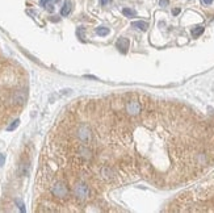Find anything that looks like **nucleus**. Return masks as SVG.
<instances>
[{
  "mask_svg": "<svg viewBox=\"0 0 214 213\" xmlns=\"http://www.w3.org/2000/svg\"><path fill=\"white\" fill-rule=\"evenodd\" d=\"M129 46H130V42H129V40L125 37H121V38H118V41L116 42V47L118 50H120L121 53H127V49H129Z\"/></svg>",
  "mask_w": 214,
  "mask_h": 213,
  "instance_id": "39448f33",
  "label": "nucleus"
},
{
  "mask_svg": "<svg viewBox=\"0 0 214 213\" xmlns=\"http://www.w3.org/2000/svg\"><path fill=\"white\" fill-rule=\"evenodd\" d=\"M58 1H59V0H41V4L45 7V4H46V3H58Z\"/></svg>",
  "mask_w": 214,
  "mask_h": 213,
  "instance_id": "ddd939ff",
  "label": "nucleus"
},
{
  "mask_svg": "<svg viewBox=\"0 0 214 213\" xmlns=\"http://www.w3.org/2000/svg\"><path fill=\"white\" fill-rule=\"evenodd\" d=\"M18 124H20V120H15V121L7 128V130H8V132H12V130H15V129L18 126Z\"/></svg>",
  "mask_w": 214,
  "mask_h": 213,
  "instance_id": "9b49d317",
  "label": "nucleus"
},
{
  "mask_svg": "<svg viewBox=\"0 0 214 213\" xmlns=\"http://www.w3.org/2000/svg\"><path fill=\"white\" fill-rule=\"evenodd\" d=\"M72 195L78 201H84L88 199L89 196V187L88 184L83 183V182H78L72 187Z\"/></svg>",
  "mask_w": 214,
  "mask_h": 213,
  "instance_id": "f03ea898",
  "label": "nucleus"
},
{
  "mask_svg": "<svg viewBox=\"0 0 214 213\" xmlns=\"http://www.w3.org/2000/svg\"><path fill=\"white\" fill-rule=\"evenodd\" d=\"M16 203H17V205H18V208H20V211H21V212H25V205L22 204L20 200H16Z\"/></svg>",
  "mask_w": 214,
  "mask_h": 213,
  "instance_id": "f8f14e48",
  "label": "nucleus"
},
{
  "mask_svg": "<svg viewBox=\"0 0 214 213\" xmlns=\"http://www.w3.org/2000/svg\"><path fill=\"white\" fill-rule=\"evenodd\" d=\"M168 3H170V0H160V1H159V4H160V7H167Z\"/></svg>",
  "mask_w": 214,
  "mask_h": 213,
  "instance_id": "4468645a",
  "label": "nucleus"
},
{
  "mask_svg": "<svg viewBox=\"0 0 214 213\" xmlns=\"http://www.w3.org/2000/svg\"><path fill=\"white\" fill-rule=\"evenodd\" d=\"M96 33L99 36H108V34H109V29L105 27H99V28H96Z\"/></svg>",
  "mask_w": 214,
  "mask_h": 213,
  "instance_id": "1a4fd4ad",
  "label": "nucleus"
},
{
  "mask_svg": "<svg viewBox=\"0 0 214 213\" xmlns=\"http://www.w3.org/2000/svg\"><path fill=\"white\" fill-rule=\"evenodd\" d=\"M204 3H205V4H207V5H210L213 3V0H202Z\"/></svg>",
  "mask_w": 214,
  "mask_h": 213,
  "instance_id": "a211bd4d",
  "label": "nucleus"
},
{
  "mask_svg": "<svg viewBox=\"0 0 214 213\" xmlns=\"http://www.w3.org/2000/svg\"><path fill=\"white\" fill-rule=\"evenodd\" d=\"M50 192H51L54 198L59 200H66L70 198V188L67 183L63 182V180H58V182L54 183L51 188H50Z\"/></svg>",
  "mask_w": 214,
  "mask_h": 213,
  "instance_id": "f257e3e1",
  "label": "nucleus"
},
{
  "mask_svg": "<svg viewBox=\"0 0 214 213\" xmlns=\"http://www.w3.org/2000/svg\"><path fill=\"white\" fill-rule=\"evenodd\" d=\"M76 137L79 138V141L82 142V144H89L92 139V130L91 128L87 125V124H82L76 130Z\"/></svg>",
  "mask_w": 214,
  "mask_h": 213,
  "instance_id": "7ed1b4c3",
  "label": "nucleus"
},
{
  "mask_svg": "<svg viewBox=\"0 0 214 213\" xmlns=\"http://www.w3.org/2000/svg\"><path fill=\"white\" fill-rule=\"evenodd\" d=\"M179 13H180V8H174L172 9V15L174 16H177Z\"/></svg>",
  "mask_w": 214,
  "mask_h": 213,
  "instance_id": "dca6fc26",
  "label": "nucleus"
},
{
  "mask_svg": "<svg viewBox=\"0 0 214 213\" xmlns=\"http://www.w3.org/2000/svg\"><path fill=\"white\" fill-rule=\"evenodd\" d=\"M108 3H109V0H100V4L101 5H107Z\"/></svg>",
  "mask_w": 214,
  "mask_h": 213,
  "instance_id": "f3484780",
  "label": "nucleus"
},
{
  "mask_svg": "<svg viewBox=\"0 0 214 213\" xmlns=\"http://www.w3.org/2000/svg\"><path fill=\"white\" fill-rule=\"evenodd\" d=\"M4 162H5V157H4V154H0V167L4 164Z\"/></svg>",
  "mask_w": 214,
  "mask_h": 213,
  "instance_id": "2eb2a0df",
  "label": "nucleus"
},
{
  "mask_svg": "<svg viewBox=\"0 0 214 213\" xmlns=\"http://www.w3.org/2000/svg\"><path fill=\"white\" fill-rule=\"evenodd\" d=\"M70 12H71V3H70L68 0H66L62 9H60V15L62 16H68Z\"/></svg>",
  "mask_w": 214,
  "mask_h": 213,
  "instance_id": "423d86ee",
  "label": "nucleus"
},
{
  "mask_svg": "<svg viewBox=\"0 0 214 213\" xmlns=\"http://www.w3.org/2000/svg\"><path fill=\"white\" fill-rule=\"evenodd\" d=\"M122 13L125 15L126 17H134V16L137 15V12L133 11V9H130V8H124L122 9Z\"/></svg>",
  "mask_w": 214,
  "mask_h": 213,
  "instance_id": "9d476101",
  "label": "nucleus"
},
{
  "mask_svg": "<svg viewBox=\"0 0 214 213\" xmlns=\"http://www.w3.org/2000/svg\"><path fill=\"white\" fill-rule=\"evenodd\" d=\"M204 27H196V28H193L192 29V36L196 38V37H199V36H201V34L204 33Z\"/></svg>",
  "mask_w": 214,
  "mask_h": 213,
  "instance_id": "6e6552de",
  "label": "nucleus"
},
{
  "mask_svg": "<svg viewBox=\"0 0 214 213\" xmlns=\"http://www.w3.org/2000/svg\"><path fill=\"white\" fill-rule=\"evenodd\" d=\"M132 25L134 28H138L139 30H143V32H146L149 29V24L146 23V21H135V23H133Z\"/></svg>",
  "mask_w": 214,
  "mask_h": 213,
  "instance_id": "0eeeda50",
  "label": "nucleus"
},
{
  "mask_svg": "<svg viewBox=\"0 0 214 213\" xmlns=\"http://www.w3.org/2000/svg\"><path fill=\"white\" fill-rule=\"evenodd\" d=\"M126 112L129 116H138L142 111V107H140V103L137 100H129L126 103V107H125Z\"/></svg>",
  "mask_w": 214,
  "mask_h": 213,
  "instance_id": "20e7f679",
  "label": "nucleus"
}]
</instances>
